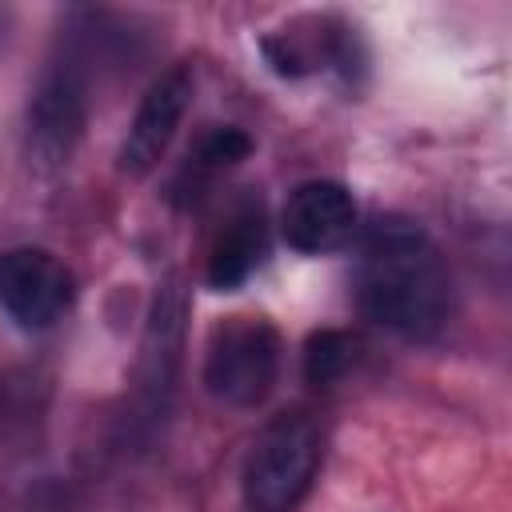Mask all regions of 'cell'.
I'll use <instances>...</instances> for the list:
<instances>
[{
    "mask_svg": "<svg viewBox=\"0 0 512 512\" xmlns=\"http://www.w3.org/2000/svg\"><path fill=\"white\" fill-rule=\"evenodd\" d=\"M76 300V280L60 256L36 244H16L0 252V308L12 324L44 332Z\"/></svg>",
    "mask_w": 512,
    "mask_h": 512,
    "instance_id": "cell-5",
    "label": "cell"
},
{
    "mask_svg": "<svg viewBox=\"0 0 512 512\" xmlns=\"http://www.w3.org/2000/svg\"><path fill=\"white\" fill-rule=\"evenodd\" d=\"M192 88H196V80H192L188 64L168 68L164 76H156L144 88V96L136 104V116L128 124V136L120 144V156H116L124 176L140 180L160 164V156L168 152V144H172L188 104H192Z\"/></svg>",
    "mask_w": 512,
    "mask_h": 512,
    "instance_id": "cell-6",
    "label": "cell"
},
{
    "mask_svg": "<svg viewBox=\"0 0 512 512\" xmlns=\"http://www.w3.org/2000/svg\"><path fill=\"white\" fill-rule=\"evenodd\" d=\"M356 228V200L336 180H304L280 208V236L304 256L336 252Z\"/></svg>",
    "mask_w": 512,
    "mask_h": 512,
    "instance_id": "cell-7",
    "label": "cell"
},
{
    "mask_svg": "<svg viewBox=\"0 0 512 512\" xmlns=\"http://www.w3.org/2000/svg\"><path fill=\"white\" fill-rule=\"evenodd\" d=\"M320 464V428L308 412H280L252 440L240 488L252 512H292Z\"/></svg>",
    "mask_w": 512,
    "mask_h": 512,
    "instance_id": "cell-2",
    "label": "cell"
},
{
    "mask_svg": "<svg viewBox=\"0 0 512 512\" xmlns=\"http://www.w3.org/2000/svg\"><path fill=\"white\" fill-rule=\"evenodd\" d=\"M88 120V76L76 52L52 60L28 96V160L44 172L68 164Z\"/></svg>",
    "mask_w": 512,
    "mask_h": 512,
    "instance_id": "cell-4",
    "label": "cell"
},
{
    "mask_svg": "<svg viewBox=\"0 0 512 512\" xmlns=\"http://www.w3.org/2000/svg\"><path fill=\"white\" fill-rule=\"evenodd\" d=\"M264 256H268L264 208H260V200H244L224 220V228L216 232V240L208 248V272L204 276H208V284L216 292H232L260 268Z\"/></svg>",
    "mask_w": 512,
    "mask_h": 512,
    "instance_id": "cell-8",
    "label": "cell"
},
{
    "mask_svg": "<svg viewBox=\"0 0 512 512\" xmlns=\"http://www.w3.org/2000/svg\"><path fill=\"white\" fill-rule=\"evenodd\" d=\"M352 356H356V344H352L348 332H340V328H316L304 340V380L312 388H328V384H336L352 368Z\"/></svg>",
    "mask_w": 512,
    "mask_h": 512,
    "instance_id": "cell-11",
    "label": "cell"
},
{
    "mask_svg": "<svg viewBox=\"0 0 512 512\" xmlns=\"http://www.w3.org/2000/svg\"><path fill=\"white\" fill-rule=\"evenodd\" d=\"M180 336H184V296L176 284H168L156 296L152 320H148V340H144V396L156 412L164 408V396L172 392L176 364H180Z\"/></svg>",
    "mask_w": 512,
    "mask_h": 512,
    "instance_id": "cell-9",
    "label": "cell"
},
{
    "mask_svg": "<svg viewBox=\"0 0 512 512\" xmlns=\"http://www.w3.org/2000/svg\"><path fill=\"white\" fill-rule=\"evenodd\" d=\"M356 296L364 316L380 328L408 340H428L448 320L452 276L420 224L380 216L360 244Z\"/></svg>",
    "mask_w": 512,
    "mask_h": 512,
    "instance_id": "cell-1",
    "label": "cell"
},
{
    "mask_svg": "<svg viewBox=\"0 0 512 512\" xmlns=\"http://www.w3.org/2000/svg\"><path fill=\"white\" fill-rule=\"evenodd\" d=\"M280 376V332L264 316H228L204 352V388L228 408H256Z\"/></svg>",
    "mask_w": 512,
    "mask_h": 512,
    "instance_id": "cell-3",
    "label": "cell"
},
{
    "mask_svg": "<svg viewBox=\"0 0 512 512\" xmlns=\"http://www.w3.org/2000/svg\"><path fill=\"white\" fill-rule=\"evenodd\" d=\"M248 152H252V136H248L244 128L216 124V128H208V132L196 140V148L188 152V160H184V168H180V176H176L172 188L192 196V188H204V184L216 180L220 172L236 168Z\"/></svg>",
    "mask_w": 512,
    "mask_h": 512,
    "instance_id": "cell-10",
    "label": "cell"
}]
</instances>
